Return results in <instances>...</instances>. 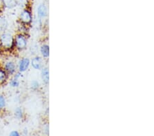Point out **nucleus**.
Instances as JSON below:
<instances>
[{
    "mask_svg": "<svg viewBox=\"0 0 154 136\" xmlns=\"http://www.w3.org/2000/svg\"><path fill=\"white\" fill-rule=\"evenodd\" d=\"M10 135H12V136H19V133L18 131H12L11 133H10Z\"/></svg>",
    "mask_w": 154,
    "mask_h": 136,
    "instance_id": "nucleus-17",
    "label": "nucleus"
},
{
    "mask_svg": "<svg viewBox=\"0 0 154 136\" xmlns=\"http://www.w3.org/2000/svg\"><path fill=\"white\" fill-rule=\"evenodd\" d=\"M39 87H40V84H39L38 81H32V83H31V87H32V90H38V89L39 88Z\"/></svg>",
    "mask_w": 154,
    "mask_h": 136,
    "instance_id": "nucleus-16",
    "label": "nucleus"
},
{
    "mask_svg": "<svg viewBox=\"0 0 154 136\" xmlns=\"http://www.w3.org/2000/svg\"><path fill=\"white\" fill-rule=\"evenodd\" d=\"M20 20H21L22 23L26 25L31 24L32 21V16L31 12L28 10H24L21 13V15H20Z\"/></svg>",
    "mask_w": 154,
    "mask_h": 136,
    "instance_id": "nucleus-3",
    "label": "nucleus"
},
{
    "mask_svg": "<svg viewBox=\"0 0 154 136\" xmlns=\"http://www.w3.org/2000/svg\"><path fill=\"white\" fill-rule=\"evenodd\" d=\"M31 65L35 70H41L43 68V60L39 56H36L32 59Z\"/></svg>",
    "mask_w": 154,
    "mask_h": 136,
    "instance_id": "nucleus-6",
    "label": "nucleus"
},
{
    "mask_svg": "<svg viewBox=\"0 0 154 136\" xmlns=\"http://www.w3.org/2000/svg\"><path fill=\"white\" fill-rule=\"evenodd\" d=\"M24 134H28V131H27L26 128H25L24 129Z\"/></svg>",
    "mask_w": 154,
    "mask_h": 136,
    "instance_id": "nucleus-19",
    "label": "nucleus"
},
{
    "mask_svg": "<svg viewBox=\"0 0 154 136\" xmlns=\"http://www.w3.org/2000/svg\"><path fill=\"white\" fill-rule=\"evenodd\" d=\"M41 78L43 82L48 85L49 81V71L48 68H43L41 69Z\"/></svg>",
    "mask_w": 154,
    "mask_h": 136,
    "instance_id": "nucleus-8",
    "label": "nucleus"
},
{
    "mask_svg": "<svg viewBox=\"0 0 154 136\" xmlns=\"http://www.w3.org/2000/svg\"><path fill=\"white\" fill-rule=\"evenodd\" d=\"M7 77H8V76H7L6 71L2 70V69H0V84L6 82Z\"/></svg>",
    "mask_w": 154,
    "mask_h": 136,
    "instance_id": "nucleus-12",
    "label": "nucleus"
},
{
    "mask_svg": "<svg viewBox=\"0 0 154 136\" xmlns=\"http://www.w3.org/2000/svg\"><path fill=\"white\" fill-rule=\"evenodd\" d=\"M0 44L6 49H11L14 46V39L10 33H3L0 36Z\"/></svg>",
    "mask_w": 154,
    "mask_h": 136,
    "instance_id": "nucleus-1",
    "label": "nucleus"
},
{
    "mask_svg": "<svg viewBox=\"0 0 154 136\" xmlns=\"http://www.w3.org/2000/svg\"><path fill=\"white\" fill-rule=\"evenodd\" d=\"M21 72H19V73H17L15 76H14V78H16V79H19L20 77H21Z\"/></svg>",
    "mask_w": 154,
    "mask_h": 136,
    "instance_id": "nucleus-18",
    "label": "nucleus"
},
{
    "mask_svg": "<svg viewBox=\"0 0 154 136\" xmlns=\"http://www.w3.org/2000/svg\"><path fill=\"white\" fill-rule=\"evenodd\" d=\"M2 4L6 8H12L16 6L17 0H2Z\"/></svg>",
    "mask_w": 154,
    "mask_h": 136,
    "instance_id": "nucleus-9",
    "label": "nucleus"
},
{
    "mask_svg": "<svg viewBox=\"0 0 154 136\" xmlns=\"http://www.w3.org/2000/svg\"><path fill=\"white\" fill-rule=\"evenodd\" d=\"M29 65H30V61L28 58L22 59L19 63V70L20 72H24L28 70Z\"/></svg>",
    "mask_w": 154,
    "mask_h": 136,
    "instance_id": "nucleus-4",
    "label": "nucleus"
},
{
    "mask_svg": "<svg viewBox=\"0 0 154 136\" xmlns=\"http://www.w3.org/2000/svg\"><path fill=\"white\" fill-rule=\"evenodd\" d=\"M10 85H11V86L12 87H19V79H16V78H14L11 81V83H10Z\"/></svg>",
    "mask_w": 154,
    "mask_h": 136,
    "instance_id": "nucleus-15",
    "label": "nucleus"
},
{
    "mask_svg": "<svg viewBox=\"0 0 154 136\" xmlns=\"http://www.w3.org/2000/svg\"><path fill=\"white\" fill-rule=\"evenodd\" d=\"M1 47H2V46H1V44H0V49H1Z\"/></svg>",
    "mask_w": 154,
    "mask_h": 136,
    "instance_id": "nucleus-20",
    "label": "nucleus"
},
{
    "mask_svg": "<svg viewBox=\"0 0 154 136\" xmlns=\"http://www.w3.org/2000/svg\"><path fill=\"white\" fill-rule=\"evenodd\" d=\"M14 46L19 50H23L27 46V39L23 34H18L14 39Z\"/></svg>",
    "mask_w": 154,
    "mask_h": 136,
    "instance_id": "nucleus-2",
    "label": "nucleus"
},
{
    "mask_svg": "<svg viewBox=\"0 0 154 136\" xmlns=\"http://www.w3.org/2000/svg\"><path fill=\"white\" fill-rule=\"evenodd\" d=\"M16 65L14 62L8 61L6 62L4 65V70L6 71V73L9 74H14L16 71Z\"/></svg>",
    "mask_w": 154,
    "mask_h": 136,
    "instance_id": "nucleus-5",
    "label": "nucleus"
},
{
    "mask_svg": "<svg viewBox=\"0 0 154 136\" xmlns=\"http://www.w3.org/2000/svg\"><path fill=\"white\" fill-rule=\"evenodd\" d=\"M41 53L44 58H48L49 56V47L48 45H43L41 48Z\"/></svg>",
    "mask_w": 154,
    "mask_h": 136,
    "instance_id": "nucleus-11",
    "label": "nucleus"
},
{
    "mask_svg": "<svg viewBox=\"0 0 154 136\" xmlns=\"http://www.w3.org/2000/svg\"><path fill=\"white\" fill-rule=\"evenodd\" d=\"M15 115L17 118L19 119H21V118H23V110L21 107H17L15 110Z\"/></svg>",
    "mask_w": 154,
    "mask_h": 136,
    "instance_id": "nucleus-13",
    "label": "nucleus"
},
{
    "mask_svg": "<svg viewBox=\"0 0 154 136\" xmlns=\"http://www.w3.org/2000/svg\"><path fill=\"white\" fill-rule=\"evenodd\" d=\"M6 107V99L2 95H0V110Z\"/></svg>",
    "mask_w": 154,
    "mask_h": 136,
    "instance_id": "nucleus-14",
    "label": "nucleus"
},
{
    "mask_svg": "<svg viewBox=\"0 0 154 136\" xmlns=\"http://www.w3.org/2000/svg\"><path fill=\"white\" fill-rule=\"evenodd\" d=\"M37 13L40 18H45L48 16V8L44 4H40L37 8Z\"/></svg>",
    "mask_w": 154,
    "mask_h": 136,
    "instance_id": "nucleus-7",
    "label": "nucleus"
},
{
    "mask_svg": "<svg viewBox=\"0 0 154 136\" xmlns=\"http://www.w3.org/2000/svg\"><path fill=\"white\" fill-rule=\"evenodd\" d=\"M8 27V21L3 17L0 16V33L4 32Z\"/></svg>",
    "mask_w": 154,
    "mask_h": 136,
    "instance_id": "nucleus-10",
    "label": "nucleus"
}]
</instances>
